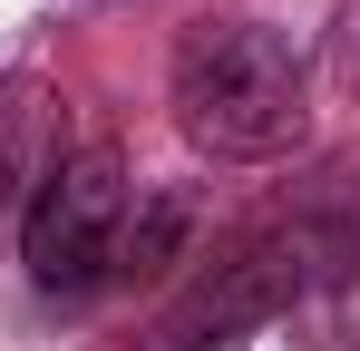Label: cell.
I'll list each match as a JSON object with an SVG mask.
<instances>
[{
    "label": "cell",
    "instance_id": "6da1fadb",
    "mask_svg": "<svg viewBox=\"0 0 360 351\" xmlns=\"http://www.w3.org/2000/svg\"><path fill=\"white\" fill-rule=\"evenodd\" d=\"M341 273H360V185L331 205H302V215L234 225L214 254H195V273L156 312L146 351H234L243 332L283 322L311 283H341Z\"/></svg>",
    "mask_w": 360,
    "mask_h": 351
},
{
    "label": "cell",
    "instance_id": "277c9868",
    "mask_svg": "<svg viewBox=\"0 0 360 351\" xmlns=\"http://www.w3.org/2000/svg\"><path fill=\"white\" fill-rule=\"evenodd\" d=\"M59 88L39 78V68H10L0 78V215H20L39 185H49V166H59Z\"/></svg>",
    "mask_w": 360,
    "mask_h": 351
},
{
    "label": "cell",
    "instance_id": "3957f363",
    "mask_svg": "<svg viewBox=\"0 0 360 351\" xmlns=\"http://www.w3.org/2000/svg\"><path fill=\"white\" fill-rule=\"evenodd\" d=\"M136 215V185H127L117 147H68L49 185L20 205V264L49 302H88L98 283H117V244Z\"/></svg>",
    "mask_w": 360,
    "mask_h": 351
},
{
    "label": "cell",
    "instance_id": "5b68a950",
    "mask_svg": "<svg viewBox=\"0 0 360 351\" xmlns=\"http://www.w3.org/2000/svg\"><path fill=\"white\" fill-rule=\"evenodd\" d=\"M185 244V195H146L136 215H127V244H117V283H146V273H166Z\"/></svg>",
    "mask_w": 360,
    "mask_h": 351
},
{
    "label": "cell",
    "instance_id": "7a4b0ae2",
    "mask_svg": "<svg viewBox=\"0 0 360 351\" xmlns=\"http://www.w3.org/2000/svg\"><path fill=\"white\" fill-rule=\"evenodd\" d=\"M166 108L214 166H273L311 137V68L273 20H195L166 58Z\"/></svg>",
    "mask_w": 360,
    "mask_h": 351
}]
</instances>
